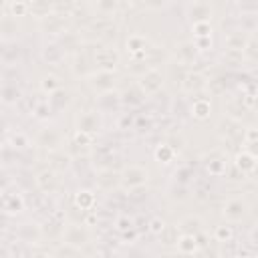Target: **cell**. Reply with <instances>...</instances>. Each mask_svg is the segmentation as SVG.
Masks as SVG:
<instances>
[{
	"mask_svg": "<svg viewBox=\"0 0 258 258\" xmlns=\"http://www.w3.org/2000/svg\"><path fill=\"white\" fill-rule=\"evenodd\" d=\"M147 38L143 36V34H131L129 38H127V50H129V54H131V58L133 60H141V58H145V54H147Z\"/></svg>",
	"mask_w": 258,
	"mask_h": 258,
	"instance_id": "obj_15",
	"label": "cell"
},
{
	"mask_svg": "<svg viewBox=\"0 0 258 258\" xmlns=\"http://www.w3.org/2000/svg\"><path fill=\"white\" fill-rule=\"evenodd\" d=\"M36 185L44 191V194H50L54 187H56V175L52 169H44L36 175Z\"/></svg>",
	"mask_w": 258,
	"mask_h": 258,
	"instance_id": "obj_27",
	"label": "cell"
},
{
	"mask_svg": "<svg viewBox=\"0 0 258 258\" xmlns=\"http://www.w3.org/2000/svg\"><path fill=\"white\" fill-rule=\"evenodd\" d=\"M0 38H2V32H0Z\"/></svg>",
	"mask_w": 258,
	"mask_h": 258,
	"instance_id": "obj_47",
	"label": "cell"
},
{
	"mask_svg": "<svg viewBox=\"0 0 258 258\" xmlns=\"http://www.w3.org/2000/svg\"><path fill=\"white\" fill-rule=\"evenodd\" d=\"M62 242L81 248V246H85V244L91 242V236H89V230L85 228V224H83V226H79V224H69V226H64V230H62Z\"/></svg>",
	"mask_w": 258,
	"mask_h": 258,
	"instance_id": "obj_7",
	"label": "cell"
},
{
	"mask_svg": "<svg viewBox=\"0 0 258 258\" xmlns=\"http://www.w3.org/2000/svg\"><path fill=\"white\" fill-rule=\"evenodd\" d=\"M36 143H38L40 147H44V149L58 151L60 145H62V135H60V131L54 129V127H44V129H40V133H38V137H36Z\"/></svg>",
	"mask_w": 258,
	"mask_h": 258,
	"instance_id": "obj_11",
	"label": "cell"
},
{
	"mask_svg": "<svg viewBox=\"0 0 258 258\" xmlns=\"http://www.w3.org/2000/svg\"><path fill=\"white\" fill-rule=\"evenodd\" d=\"M212 6H210V2H206V0H191L189 2V6H187V10H185V14H187V18L191 20V22H202V20H210L212 18Z\"/></svg>",
	"mask_w": 258,
	"mask_h": 258,
	"instance_id": "obj_12",
	"label": "cell"
},
{
	"mask_svg": "<svg viewBox=\"0 0 258 258\" xmlns=\"http://www.w3.org/2000/svg\"><path fill=\"white\" fill-rule=\"evenodd\" d=\"M121 185V175L119 171H113L111 167H105L99 171L97 175V187L103 189V191H113L115 187Z\"/></svg>",
	"mask_w": 258,
	"mask_h": 258,
	"instance_id": "obj_14",
	"label": "cell"
},
{
	"mask_svg": "<svg viewBox=\"0 0 258 258\" xmlns=\"http://www.w3.org/2000/svg\"><path fill=\"white\" fill-rule=\"evenodd\" d=\"M210 111H212V103H210V99H206V97L194 99V103H191V107H189L191 117L198 119V121L208 119V117H210Z\"/></svg>",
	"mask_w": 258,
	"mask_h": 258,
	"instance_id": "obj_23",
	"label": "cell"
},
{
	"mask_svg": "<svg viewBox=\"0 0 258 258\" xmlns=\"http://www.w3.org/2000/svg\"><path fill=\"white\" fill-rule=\"evenodd\" d=\"M153 157H155L157 163L167 165V163H171V161L175 159V147L169 145V143H159V145L155 147V151H153Z\"/></svg>",
	"mask_w": 258,
	"mask_h": 258,
	"instance_id": "obj_26",
	"label": "cell"
},
{
	"mask_svg": "<svg viewBox=\"0 0 258 258\" xmlns=\"http://www.w3.org/2000/svg\"><path fill=\"white\" fill-rule=\"evenodd\" d=\"M187 175H189V169H187V167H179V169L175 171V181L185 185V183H187Z\"/></svg>",
	"mask_w": 258,
	"mask_h": 258,
	"instance_id": "obj_44",
	"label": "cell"
},
{
	"mask_svg": "<svg viewBox=\"0 0 258 258\" xmlns=\"http://www.w3.org/2000/svg\"><path fill=\"white\" fill-rule=\"evenodd\" d=\"M46 103L50 105L52 113H58V111H62V109H64V107L71 103V91H67V89L58 87L56 91H52V93L48 95Z\"/></svg>",
	"mask_w": 258,
	"mask_h": 258,
	"instance_id": "obj_18",
	"label": "cell"
},
{
	"mask_svg": "<svg viewBox=\"0 0 258 258\" xmlns=\"http://www.w3.org/2000/svg\"><path fill=\"white\" fill-rule=\"evenodd\" d=\"M242 56L244 58H248V60H256V38H254V34H250L248 36V40H246V46L242 48Z\"/></svg>",
	"mask_w": 258,
	"mask_h": 258,
	"instance_id": "obj_36",
	"label": "cell"
},
{
	"mask_svg": "<svg viewBox=\"0 0 258 258\" xmlns=\"http://www.w3.org/2000/svg\"><path fill=\"white\" fill-rule=\"evenodd\" d=\"M58 87H60V81H58L54 75H44L42 81H40V91L46 93V95H50V93L56 91Z\"/></svg>",
	"mask_w": 258,
	"mask_h": 258,
	"instance_id": "obj_35",
	"label": "cell"
},
{
	"mask_svg": "<svg viewBox=\"0 0 258 258\" xmlns=\"http://www.w3.org/2000/svg\"><path fill=\"white\" fill-rule=\"evenodd\" d=\"M234 167H236L242 175L254 173V169H256V153H254V151H248V149L238 151L236 157H234Z\"/></svg>",
	"mask_w": 258,
	"mask_h": 258,
	"instance_id": "obj_13",
	"label": "cell"
},
{
	"mask_svg": "<svg viewBox=\"0 0 258 258\" xmlns=\"http://www.w3.org/2000/svg\"><path fill=\"white\" fill-rule=\"evenodd\" d=\"M191 32H194V38H204V36H212L214 28L210 20H202V22H191Z\"/></svg>",
	"mask_w": 258,
	"mask_h": 258,
	"instance_id": "obj_31",
	"label": "cell"
},
{
	"mask_svg": "<svg viewBox=\"0 0 258 258\" xmlns=\"http://www.w3.org/2000/svg\"><path fill=\"white\" fill-rule=\"evenodd\" d=\"M54 254H56V256H79V254H81V248H77V246H71V244L62 242V244L54 250Z\"/></svg>",
	"mask_w": 258,
	"mask_h": 258,
	"instance_id": "obj_39",
	"label": "cell"
},
{
	"mask_svg": "<svg viewBox=\"0 0 258 258\" xmlns=\"http://www.w3.org/2000/svg\"><path fill=\"white\" fill-rule=\"evenodd\" d=\"M238 8L242 10V14H256L258 4L256 0H238Z\"/></svg>",
	"mask_w": 258,
	"mask_h": 258,
	"instance_id": "obj_40",
	"label": "cell"
},
{
	"mask_svg": "<svg viewBox=\"0 0 258 258\" xmlns=\"http://www.w3.org/2000/svg\"><path fill=\"white\" fill-rule=\"evenodd\" d=\"M214 240L218 244H228L234 240V228L230 224H220L214 228Z\"/></svg>",
	"mask_w": 258,
	"mask_h": 258,
	"instance_id": "obj_28",
	"label": "cell"
},
{
	"mask_svg": "<svg viewBox=\"0 0 258 258\" xmlns=\"http://www.w3.org/2000/svg\"><path fill=\"white\" fill-rule=\"evenodd\" d=\"M123 107V101H121V93H117L115 89L113 91H105V93H99L97 95V101H95V109L105 115V113H113V111H119Z\"/></svg>",
	"mask_w": 258,
	"mask_h": 258,
	"instance_id": "obj_6",
	"label": "cell"
},
{
	"mask_svg": "<svg viewBox=\"0 0 258 258\" xmlns=\"http://www.w3.org/2000/svg\"><path fill=\"white\" fill-rule=\"evenodd\" d=\"M115 230H117L119 234L131 232V230H135V220L129 218L127 214H121V216H117V220H115Z\"/></svg>",
	"mask_w": 258,
	"mask_h": 258,
	"instance_id": "obj_32",
	"label": "cell"
},
{
	"mask_svg": "<svg viewBox=\"0 0 258 258\" xmlns=\"http://www.w3.org/2000/svg\"><path fill=\"white\" fill-rule=\"evenodd\" d=\"M119 8V0H95V10L101 16H111Z\"/></svg>",
	"mask_w": 258,
	"mask_h": 258,
	"instance_id": "obj_29",
	"label": "cell"
},
{
	"mask_svg": "<svg viewBox=\"0 0 258 258\" xmlns=\"http://www.w3.org/2000/svg\"><path fill=\"white\" fill-rule=\"evenodd\" d=\"M121 187L125 189H139L149 181V171L141 165H127L121 173Z\"/></svg>",
	"mask_w": 258,
	"mask_h": 258,
	"instance_id": "obj_3",
	"label": "cell"
},
{
	"mask_svg": "<svg viewBox=\"0 0 258 258\" xmlns=\"http://www.w3.org/2000/svg\"><path fill=\"white\" fill-rule=\"evenodd\" d=\"M6 129H8V125H6V121H4L2 117H0V133H4Z\"/></svg>",
	"mask_w": 258,
	"mask_h": 258,
	"instance_id": "obj_46",
	"label": "cell"
},
{
	"mask_svg": "<svg viewBox=\"0 0 258 258\" xmlns=\"http://www.w3.org/2000/svg\"><path fill=\"white\" fill-rule=\"evenodd\" d=\"M204 167H206V171H208L210 175L222 177V175L228 173V157H226L220 149H216V151H212V153L204 159Z\"/></svg>",
	"mask_w": 258,
	"mask_h": 258,
	"instance_id": "obj_8",
	"label": "cell"
},
{
	"mask_svg": "<svg viewBox=\"0 0 258 258\" xmlns=\"http://www.w3.org/2000/svg\"><path fill=\"white\" fill-rule=\"evenodd\" d=\"M89 81V87H91V91L93 93H105V91H113L115 87H117V73L115 71H111V69H97L95 73H91L89 77H87Z\"/></svg>",
	"mask_w": 258,
	"mask_h": 258,
	"instance_id": "obj_2",
	"label": "cell"
},
{
	"mask_svg": "<svg viewBox=\"0 0 258 258\" xmlns=\"http://www.w3.org/2000/svg\"><path fill=\"white\" fill-rule=\"evenodd\" d=\"M256 139H258L256 127H248L246 133H244V143H246V145H256Z\"/></svg>",
	"mask_w": 258,
	"mask_h": 258,
	"instance_id": "obj_42",
	"label": "cell"
},
{
	"mask_svg": "<svg viewBox=\"0 0 258 258\" xmlns=\"http://www.w3.org/2000/svg\"><path fill=\"white\" fill-rule=\"evenodd\" d=\"M167 4H169V0H143V6H147V8H153V10L165 8Z\"/></svg>",
	"mask_w": 258,
	"mask_h": 258,
	"instance_id": "obj_43",
	"label": "cell"
},
{
	"mask_svg": "<svg viewBox=\"0 0 258 258\" xmlns=\"http://www.w3.org/2000/svg\"><path fill=\"white\" fill-rule=\"evenodd\" d=\"M165 228H167V226H165V220H163V218L153 216V218L149 220V232H151L153 236H159V234H161Z\"/></svg>",
	"mask_w": 258,
	"mask_h": 258,
	"instance_id": "obj_38",
	"label": "cell"
},
{
	"mask_svg": "<svg viewBox=\"0 0 258 258\" xmlns=\"http://www.w3.org/2000/svg\"><path fill=\"white\" fill-rule=\"evenodd\" d=\"M93 143V133H87V131H79L75 129L73 131V145H91Z\"/></svg>",
	"mask_w": 258,
	"mask_h": 258,
	"instance_id": "obj_37",
	"label": "cell"
},
{
	"mask_svg": "<svg viewBox=\"0 0 258 258\" xmlns=\"http://www.w3.org/2000/svg\"><path fill=\"white\" fill-rule=\"evenodd\" d=\"M206 85H208V81H206V77H204L202 73L187 71V73L183 75L181 83H179V89H181L185 95H198V93H202V91L206 89Z\"/></svg>",
	"mask_w": 258,
	"mask_h": 258,
	"instance_id": "obj_9",
	"label": "cell"
},
{
	"mask_svg": "<svg viewBox=\"0 0 258 258\" xmlns=\"http://www.w3.org/2000/svg\"><path fill=\"white\" fill-rule=\"evenodd\" d=\"M177 50H175V56H177V62H181V64H191L194 62V58H196V52H198V48L194 46V42H181L179 46H175Z\"/></svg>",
	"mask_w": 258,
	"mask_h": 258,
	"instance_id": "obj_25",
	"label": "cell"
},
{
	"mask_svg": "<svg viewBox=\"0 0 258 258\" xmlns=\"http://www.w3.org/2000/svg\"><path fill=\"white\" fill-rule=\"evenodd\" d=\"M200 246L202 242H198V236H191V234H179L175 238V248L179 254L183 256H194L200 252Z\"/></svg>",
	"mask_w": 258,
	"mask_h": 258,
	"instance_id": "obj_16",
	"label": "cell"
},
{
	"mask_svg": "<svg viewBox=\"0 0 258 258\" xmlns=\"http://www.w3.org/2000/svg\"><path fill=\"white\" fill-rule=\"evenodd\" d=\"M95 62L99 69H111L115 71L117 62H119V54L113 48H99L95 54Z\"/></svg>",
	"mask_w": 258,
	"mask_h": 258,
	"instance_id": "obj_20",
	"label": "cell"
},
{
	"mask_svg": "<svg viewBox=\"0 0 258 258\" xmlns=\"http://www.w3.org/2000/svg\"><path fill=\"white\" fill-rule=\"evenodd\" d=\"M248 36H250V34H246L244 30H232V32H228V34L224 36V44H226L228 50H238V52H242V48L246 46Z\"/></svg>",
	"mask_w": 258,
	"mask_h": 258,
	"instance_id": "obj_21",
	"label": "cell"
},
{
	"mask_svg": "<svg viewBox=\"0 0 258 258\" xmlns=\"http://www.w3.org/2000/svg\"><path fill=\"white\" fill-rule=\"evenodd\" d=\"M248 202L244 200V198H240V196H236V198H230L226 204H224V208H222V218L228 222V224H236V222H242L246 216H248Z\"/></svg>",
	"mask_w": 258,
	"mask_h": 258,
	"instance_id": "obj_4",
	"label": "cell"
},
{
	"mask_svg": "<svg viewBox=\"0 0 258 258\" xmlns=\"http://www.w3.org/2000/svg\"><path fill=\"white\" fill-rule=\"evenodd\" d=\"M8 2H10V0H8Z\"/></svg>",
	"mask_w": 258,
	"mask_h": 258,
	"instance_id": "obj_48",
	"label": "cell"
},
{
	"mask_svg": "<svg viewBox=\"0 0 258 258\" xmlns=\"http://www.w3.org/2000/svg\"><path fill=\"white\" fill-rule=\"evenodd\" d=\"M20 97H22V93H20V89L14 83H4L0 87V103L2 105L12 107V105H16L20 101Z\"/></svg>",
	"mask_w": 258,
	"mask_h": 258,
	"instance_id": "obj_22",
	"label": "cell"
},
{
	"mask_svg": "<svg viewBox=\"0 0 258 258\" xmlns=\"http://www.w3.org/2000/svg\"><path fill=\"white\" fill-rule=\"evenodd\" d=\"M8 8H10V16H14V18H16V16H26V14L30 12L26 0H10Z\"/></svg>",
	"mask_w": 258,
	"mask_h": 258,
	"instance_id": "obj_34",
	"label": "cell"
},
{
	"mask_svg": "<svg viewBox=\"0 0 258 258\" xmlns=\"http://www.w3.org/2000/svg\"><path fill=\"white\" fill-rule=\"evenodd\" d=\"M103 127V115L95 109V111H83L75 117V129L79 131H87V133H97Z\"/></svg>",
	"mask_w": 258,
	"mask_h": 258,
	"instance_id": "obj_5",
	"label": "cell"
},
{
	"mask_svg": "<svg viewBox=\"0 0 258 258\" xmlns=\"http://www.w3.org/2000/svg\"><path fill=\"white\" fill-rule=\"evenodd\" d=\"M179 234H191V236H198L204 232V222L200 216H185L179 220V224L175 226Z\"/></svg>",
	"mask_w": 258,
	"mask_h": 258,
	"instance_id": "obj_17",
	"label": "cell"
},
{
	"mask_svg": "<svg viewBox=\"0 0 258 258\" xmlns=\"http://www.w3.org/2000/svg\"><path fill=\"white\" fill-rule=\"evenodd\" d=\"M40 56L48 64H60L64 60V48L60 44H56V42H50V44H44L42 46Z\"/></svg>",
	"mask_w": 258,
	"mask_h": 258,
	"instance_id": "obj_19",
	"label": "cell"
},
{
	"mask_svg": "<svg viewBox=\"0 0 258 258\" xmlns=\"http://www.w3.org/2000/svg\"><path fill=\"white\" fill-rule=\"evenodd\" d=\"M163 83H165V77L161 75V71L157 67H149L145 73H141V77L137 81V89L141 91L143 97H151L161 91Z\"/></svg>",
	"mask_w": 258,
	"mask_h": 258,
	"instance_id": "obj_1",
	"label": "cell"
},
{
	"mask_svg": "<svg viewBox=\"0 0 258 258\" xmlns=\"http://www.w3.org/2000/svg\"><path fill=\"white\" fill-rule=\"evenodd\" d=\"M127 125H129V127H131V125H133V123H131V119H127V117H123V121H121V123H119V129H125V127H127Z\"/></svg>",
	"mask_w": 258,
	"mask_h": 258,
	"instance_id": "obj_45",
	"label": "cell"
},
{
	"mask_svg": "<svg viewBox=\"0 0 258 258\" xmlns=\"http://www.w3.org/2000/svg\"><path fill=\"white\" fill-rule=\"evenodd\" d=\"M50 115H52V109H50V105H48L46 101L36 103V105H34V109H32V117H34V119H38V121H46Z\"/></svg>",
	"mask_w": 258,
	"mask_h": 258,
	"instance_id": "obj_33",
	"label": "cell"
},
{
	"mask_svg": "<svg viewBox=\"0 0 258 258\" xmlns=\"http://www.w3.org/2000/svg\"><path fill=\"white\" fill-rule=\"evenodd\" d=\"M0 212L10 216L24 212V198L16 191H0Z\"/></svg>",
	"mask_w": 258,
	"mask_h": 258,
	"instance_id": "obj_10",
	"label": "cell"
},
{
	"mask_svg": "<svg viewBox=\"0 0 258 258\" xmlns=\"http://www.w3.org/2000/svg\"><path fill=\"white\" fill-rule=\"evenodd\" d=\"M8 143H10L14 149H26V147H30V137H28L24 131H14V133H10Z\"/></svg>",
	"mask_w": 258,
	"mask_h": 258,
	"instance_id": "obj_30",
	"label": "cell"
},
{
	"mask_svg": "<svg viewBox=\"0 0 258 258\" xmlns=\"http://www.w3.org/2000/svg\"><path fill=\"white\" fill-rule=\"evenodd\" d=\"M194 46L198 50H208L212 48V36H204V38H194Z\"/></svg>",
	"mask_w": 258,
	"mask_h": 258,
	"instance_id": "obj_41",
	"label": "cell"
},
{
	"mask_svg": "<svg viewBox=\"0 0 258 258\" xmlns=\"http://www.w3.org/2000/svg\"><path fill=\"white\" fill-rule=\"evenodd\" d=\"M75 206L81 208V210H85V212H93V208L97 206V198L89 189H79L75 194Z\"/></svg>",
	"mask_w": 258,
	"mask_h": 258,
	"instance_id": "obj_24",
	"label": "cell"
}]
</instances>
